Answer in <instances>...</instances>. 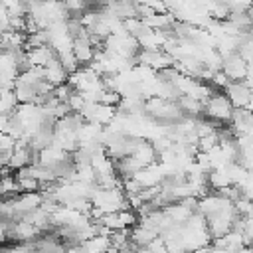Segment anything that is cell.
Masks as SVG:
<instances>
[{
    "instance_id": "6da1fadb",
    "label": "cell",
    "mask_w": 253,
    "mask_h": 253,
    "mask_svg": "<svg viewBox=\"0 0 253 253\" xmlns=\"http://www.w3.org/2000/svg\"><path fill=\"white\" fill-rule=\"evenodd\" d=\"M204 113L208 119L215 121V123H229V117L233 113V105L229 103V99L225 97V93H211L208 97V101L204 103Z\"/></svg>"
},
{
    "instance_id": "7a4b0ae2",
    "label": "cell",
    "mask_w": 253,
    "mask_h": 253,
    "mask_svg": "<svg viewBox=\"0 0 253 253\" xmlns=\"http://www.w3.org/2000/svg\"><path fill=\"white\" fill-rule=\"evenodd\" d=\"M225 97L229 99V103L233 105V109L237 107H247L251 109V81L249 77H243L239 81H229L225 87Z\"/></svg>"
},
{
    "instance_id": "3957f363",
    "label": "cell",
    "mask_w": 253,
    "mask_h": 253,
    "mask_svg": "<svg viewBox=\"0 0 253 253\" xmlns=\"http://www.w3.org/2000/svg\"><path fill=\"white\" fill-rule=\"evenodd\" d=\"M136 63L148 65L152 69H164L170 67L174 63V57L170 53H166L164 49H138L136 51Z\"/></svg>"
},
{
    "instance_id": "277c9868",
    "label": "cell",
    "mask_w": 253,
    "mask_h": 253,
    "mask_svg": "<svg viewBox=\"0 0 253 253\" xmlns=\"http://www.w3.org/2000/svg\"><path fill=\"white\" fill-rule=\"evenodd\" d=\"M231 81H239V79H243V77H247L249 75V63L245 61V59H241L235 51L233 53H229V55H225V57H221V67H219Z\"/></svg>"
},
{
    "instance_id": "5b68a950",
    "label": "cell",
    "mask_w": 253,
    "mask_h": 253,
    "mask_svg": "<svg viewBox=\"0 0 253 253\" xmlns=\"http://www.w3.org/2000/svg\"><path fill=\"white\" fill-rule=\"evenodd\" d=\"M55 57V51L49 43L38 45V47H28L26 49V59L30 63V67H43L45 63H49Z\"/></svg>"
},
{
    "instance_id": "8992f818",
    "label": "cell",
    "mask_w": 253,
    "mask_h": 253,
    "mask_svg": "<svg viewBox=\"0 0 253 253\" xmlns=\"http://www.w3.org/2000/svg\"><path fill=\"white\" fill-rule=\"evenodd\" d=\"M166 40L168 38L164 36L162 30H152V28H148L142 34L136 36L138 49H162V45H164Z\"/></svg>"
},
{
    "instance_id": "52a82bcc",
    "label": "cell",
    "mask_w": 253,
    "mask_h": 253,
    "mask_svg": "<svg viewBox=\"0 0 253 253\" xmlns=\"http://www.w3.org/2000/svg\"><path fill=\"white\" fill-rule=\"evenodd\" d=\"M71 51H73V55H75L77 63H89V61H91V57H93L95 47L91 45V42H89L87 34H83V36H79V38H73Z\"/></svg>"
},
{
    "instance_id": "ba28073f",
    "label": "cell",
    "mask_w": 253,
    "mask_h": 253,
    "mask_svg": "<svg viewBox=\"0 0 253 253\" xmlns=\"http://www.w3.org/2000/svg\"><path fill=\"white\" fill-rule=\"evenodd\" d=\"M67 71H65V67L59 63V59L57 57H53L49 63H45L43 65V79L45 81H49L53 87L55 85H61V83H65L67 81Z\"/></svg>"
},
{
    "instance_id": "9c48e42d",
    "label": "cell",
    "mask_w": 253,
    "mask_h": 253,
    "mask_svg": "<svg viewBox=\"0 0 253 253\" xmlns=\"http://www.w3.org/2000/svg\"><path fill=\"white\" fill-rule=\"evenodd\" d=\"M130 156L140 164V168L146 166V164L156 162V150H154V146H152L150 142H146L144 138H138V142H136V146L132 148Z\"/></svg>"
},
{
    "instance_id": "30bf717a",
    "label": "cell",
    "mask_w": 253,
    "mask_h": 253,
    "mask_svg": "<svg viewBox=\"0 0 253 253\" xmlns=\"http://www.w3.org/2000/svg\"><path fill=\"white\" fill-rule=\"evenodd\" d=\"M176 103L182 109V113L188 115V117H200L204 113V103L194 99V97H190V95H180L176 99Z\"/></svg>"
},
{
    "instance_id": "8fae6325",
    "label": "cell",
    "mask_w": 253,
    "mask_h": 253,
    "mask_svg": "<svg viewBox=\"0 0 253 253\" xmlns=\"http://www.w3.org/2000/svg\"><path fill=\"white\" fill-rule=\"evenodd\" d=\"M99 103L117 107V105L121 103V93H119L117 89H103V93H101V97H99Z\"/></svg>"
},
{
    "instance_id": "7c38bea8",
    "label": "cell",
    "mask_w": 253,
    "mask_h": 253,
    "mask_svg": "<svg viewBox=\"0 0 253 253\" xmlns=\"http://www.w3.org/2000/svg\"><path fill=\"white\" fill-rule=\"evenodd\" d=\"M65 103H67L69 111L79 113V111H81V107L85 105V99H83V95H81L79 91H71V93H69V97L65 99Z\"/></svg>"
}]
</instances>
